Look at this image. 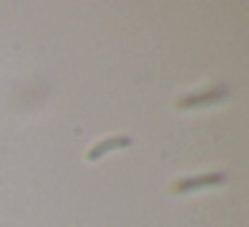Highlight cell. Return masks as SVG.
<instances>
[{"mask_svg": "<svg viewBox=\"0 0 249 227\" xmlns=\"http://www.w3.org/2000/svg\"><path fill=\"white\" fill-rule=\"evenodd\" d=\"M228 182V174L214 171V174H201V177H188V179H177L172 184V193L174 195H182V193H193V190H204V187H220V184Z\"/></svg>", "mask_w": 249, "mask_h": 227, "instance_id": "6da1fadb", "label": "cell"}, {"mask_svg": "<svg viewBox=\"0 0 249 227\" xmlns=\"http://www.w3.org/2000/svg\"><path fill=\"white\" fill-rule=\"evenodd\" d=\"M228 88L225 86H214L212 91H204V94H193V97H185L177 102L179 110H193V107H204V104H214V102H222L228 99Z\"/></svg>", "mask_w": 249, "mask_h": 227, "instance_id": "7a4b0ae2", "label": "cell"}, {"mask_svg": "<svg viewBox=\"0 0 249 227\" xmlns=\"http://www.w3.org/2000/svg\"><path fill=\"white\" fill-rule=\"evenodd\" d=\"M131 145V139L129 136H107V139H102V142H97V145L89 150V161H99L102 155H107V152H113V150H124V147H129Z\"/></svg>", "mask_w": 249, "mask_h": 227, "instance_id": "3957f363", "label": "cell"}]
</instances>
